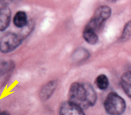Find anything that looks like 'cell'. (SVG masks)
<instances>
[{"label":"cell","mask_w":131,"mask_h":115,"mask_svg":"<svg viewBox=\"0 0 131 115\" xmlns=\"http://www.w3.org/2000/svg\"><path fill=\"white\" fill-rule=\"evenodd\" d=\"M113 1H114V0H113Z\"/></svg>","instance_id":"obj_15"},{"label":"cell","mask_w":131,"mask_h":115,"mask_svg":"<svg viewBox=\"0 0 131 115\" xmlns=\"http://www.w3.org/2000/svg\"><path fill=\"white\" fill-rule=\"evenodd\" d=\"M103 107L109 114L119 115L125 111L126 104L122 97L116 93L110 92L103 102Z\"/></svg>","instance_id":"obj_2"},{"label":"cell","mask_w":131,"mask_h":115,"mask_svg":"<svg viewBox=\"0 0 131 115\" xmlns=\"http://www.w3.org/2000/svg\"><path fill=\"white\" fill-rule=\"evenodd\" d=\"M15 64L13 61H4L1 64V74H6L13 70Z\"/></svg>","instance_id":"obj_13"},{"label":"cell","mask_w":131,"mask_h":115,"mask_svg":"<svg viewBox=\"0 0 131 115\" xmlns=\"http://www.w3.org/2000/svg\"><path fill=\"white\" fill-rule=\"evenodd\" d=\"M58 85V82L56 80H52L46 83L42 86L39 92V98L42 101L49 100L55 92Z\"/></svg>","instance_id":"obj_6"},{"label":"cell","mask_w":131,"mask_h":115,"mask_svg":"<svg viewBox=\"0 0 131 115\" xmlns=\"http://www.w3.org/2000/svg\"><path fill=\"white\" fill-rule=\"evenodd\" d=\"M112 9L108 6H100L94 12L92 18L90 19L85 27L90 28L97 32L103 26V24L110 17Z\"/></svg>","instance_id":"obj_3"},{"label":"cell","mask_w":131,"mask_h":115,"mask_svg":"<svg viewBox=\"0 0 131 115\" xmlns=\"http://www.w3.org/2000/svg\"><path fill=\"white\" fill-rule=\"evenodd\" d=\"M129 39H131V20L128 21L123 29L121 36L119 37L120 42H126Z\"/></svg>","instance_id":"obj_12"},{"label":"cell","mask_w":131,"mask_h":115,"mask_svg":"<svg viewBox=\"0 0 131 115\" xmlns=\"http://www.w3.org/2000/svg\"><path fill=\"white\" fill-rule=\"evenodd\" d=\"M120 85L124 93L131 98V71H127L121 76Z\"/></svg>","instance_id":"obj_8"},{"label":"cell","mask_w":131,"mask_h":115,"mask_svg":"<svg viewBox=\"0 0 131 115\" xmlns=\"http://www.w3.org/2000/svg\"><path fill=\"white\" fill-rule=\"evenodd\" d=\"M13 2V0H0V3H1V7L2 6H8L10 5Z\"/></svg>","instance_id":"obj_14"},{"label":"cell","mask_w":131,"mask_h":115,"mask_svg":"<svg viewBox=\"0 0 131 115\" xmlns=\"http://www.w3.org/2000/svg\"><path fill=\"white\" fill-rule=\"evenodd\" d=\"M29 23L27 15L25 12L23 11H18L14 17H13V23L14 25L19 29H22L25 27Z\"/></svg>","instance_id":"obj_10"},{"label":"cell","mask_w":131,"mask_h":115,"mask_svg":"<svg viewBox=\"0 0 131 115\" xmlns=\"http://www.w3.org/2000/svg\"><path fill=\"white\" fill-rule=\"evenodd\" d=\"M11 10L8 6H2L0 9V31L6 30L10 23Z\"/></svg>","instance_id":"obj_7"},{"label":"cell","mask_w":131,"mask_h":115,"mask_svg":"<svg viewBox=\"0 0 131 115\" xmlns=\"http://www.w3.org/2000/svg\"><path fill=\"white\" fill-rule=\"evenodd\" d=\"M83 37L84 40L90 45H95L99 41V37L96 32L87 27H85L83 29Z\"/></svg>","instance_id":"obj_9"},{"label":"cell","mask_w":131,"mask_h":115,"mask_svg":"<svg viewBox=\"0 0 131 115\" xmlns=\"http://www.w3.org/2000/svg\"><path fill=\"white\" fill-rule=\"evenodd\" d=\"M68 97L69 100L75 103L83 110L94 106L97 100L94 87L88 83H73L70 87Z\"/></svg>","instance_id":"obj_1"},{"label":"cell","mask_w":131,"mask_h":115,"mask_svg":"<svg viewBox=\"0 0 131 115\" xmlns=\"http://www.w3.org/2000/svg\"><path fill=\"white\" fill-rule=\"evenodd\" d=\"M23 39L19 34L7 33L0 39V50L3 53H11L22 44Z\"/></svg>","instance_id":"obj_4"},{"label":"cell","mask_w":131,"mask_h":115,"mask_svg":"<svg viewBox=\"0 0 131 115\" xmlns=\"http://www.w3.org/2000/svg\"><path fill=\"white\" fill-rule=\"evenodd\" d=\"M59 113L60 115H83L85 113L80 106L70 100H67L61 103Z\"/></svg>","instance_id":"obj_5"},{"label":"cell","mask_w":131,"mask_h":115,"mask_svg":"<svg viewBox=\"0 0 131 115\" xmlns=\"http://www.w3.org/2000/svg\"><path fill=\"white\" fill-rule=\"evenodd\" d=\"M95 84L100 90H105L108 88L110 81L108 77L105 74H100L95 80Z\"/></svg>","instance_id":"obj_11"}]
</instances>
